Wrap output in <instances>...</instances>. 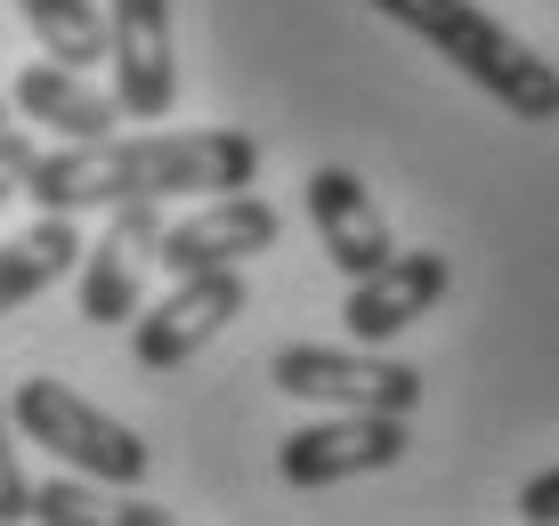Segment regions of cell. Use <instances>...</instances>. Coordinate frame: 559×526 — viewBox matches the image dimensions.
Returning a JSON list of instances; mask_svg holds the SVG:
<instances>
[{
	"label": "cell",
	"mask_w": 559,
	"mask_h": 526,
	"mask_svg": "<svg viewBox=\"0 0 559 526\" xmlns=\"http://www.w3.org/2000/svg\"><path fill=\"white\" fill-rule=\"evenodd\" d=\"M397 454H406V414H333V421H308V430L284 438L276 470H284V486L317 494V486L390 470Z\"/></svg>",
	"instance_id": "8"
},
{
	"label": "cell",
	"mask_w": 559,
	"mask_h": 526,
	"mask_svg": "<svg viewBox=\"0 0 559 526\" xmlns=\"http://www.w3.org/2000/svg\"><path fill=\"white\" fill-rule=\"evenodd\" d=\"M33 518L41 526H170L163 502H122V494H90L82 470L33 486Z\"/></svg>",
	"instance_id": "14"
},
{
	"label": "cell",
	"mask_w": 559,
	"mask_h": 526,
	"mask_svg": "<svg viewBox=\"0 0 559 526\" xmlns=\"http://www.w3.org/2000/svg\"><path fill=\"white\" fill-rule=\"evenodd\" d=\"M146 267H163V203H114L106 236L82 243V316L130 324L146 300Z\"/></svg>",
	"instance_id": "7"
},
{
	"label": "cell",
	"mask_w": 559,
	"mask_h": 526,
	"mask_svg": "<svg viewBox=\"0 0 559 526\" xmlns=\"http://www.w3.org/2000/svg\"><path fill=\"white\" fill-rule=\"evenodd\" d=\"M373 9L397 16L414 41H430L454 73H471L495 106H511V122H559V65L503 33L478 0H373Z\"/></svg>",
	"instance_id": "2"
},
{
	"label": "cell",
	"mask_w": 559,
	"mask_h": 526,
	"mask_svg": "<svg viewBox=\"0 0 559 526\" xmlns=\"http://www.w3.org/2000/svg\"><path fill=\"white\" fill-rule=\"evenodd\" d=\"M276 236H284L276 203H260L252 187L203 194V211L163 219V267H170V276H195V267H243V260H260V251H276Z\"/></svg>",
	"instance_id": "9"
},
{
	"label": "cell",
	"mask_w": 559,
	"mask_h": 526,
	"mask_svg": "<svg viewBox=\"0 0 559 526\" xmlns=\"http://www.w3.org/2000/svg\"><path fill=\"white\" fill-rule=\"evenodd\" d=\"M66 267H82L73 211H41V227H25L16 243H0V316H9V308H25V300H41Z\"/></svg>",
	"instance_id": "13"
},
{
	"label": "cell",
	"mask_w": 559,
	"mask_h": 526,
	"mask_svg": "<svg viewBox=\"0 0 559 526\" xmlns=\"http://www.w3.org/2000/svg\"><path fill=\"white\" fill-rule=\"evenodd\" d=\"M9 414H16V430H25L33 445H49L66 470H82V478H98V486H139L146 478V438L130 430V421L98 414L82 388H66L57 373L16 381Z\"/></svg>",
	"instance_id": "3"
},
{
	"label": "cell",
	"mask_w": 559,
	"mask_h": 526,
	"mask_svg": "<svg viewBox=\"0 0 559 526\" xmlns=\"http://www.w3.org/2000/svg\"><path fill=\"white\" fill-rule=\"evenodd\" d=\"M308 219H317V243H324V260L341 267V276H373L381 260H390V219H381V203L365 194L357 170H341V163H324V170H308Z\"/></svg>",
	"instance_id": "11"
},
{
	"label": "cell",
	"mask_w": 559,
	"mask_h": 526,
	"mask_svg": "<svg viewBox=\"0 0 559 526\" xmlns=\"http://www.w3.org/2000/svg\"><path fill=\"white\" fill-rule=\"evenodd\" d=\"M9 430H16V414L0 405V526H9V518H33V486H25V470H16Z\"/></svg>",
	"instance_id": "16"
},
{
	"label": "cell",
	"mask_w": 559,
	"mask_h": 526,
	"mask_svg": "<svg viewBox=\"0 0 559 526\" xmlns=\"http://www.w3.org/2000/svg\"><path fill=\"white\" fill-rule=\"evenodd\" d=\"M267 381L284 388V397H308V405H333V414H414L421 405V373L397 357H373V348H276V364H267Z\"/></svg>",
	"instance_id": "4"
},
{
	"label": "cell",
	"mask_w": 559,
	"mask_h": 526,
	"mask_svg": "<svg viewBox=\"0 0 559 526\" xmlns=\"http://www.w3.org/2000/svg\"><path fill=\"white\" fill-rule=\"evenodd\" d=\"M260 179L252 130H154V139H66L33 154L25 194L41 211H114V203H170V194H236Z\"/></svg>",
	"instance_id": "1"
},
{
	"label": "cell",
	"mask_w": 559,
	"mask_h": 526,
	"mask_svg": "<svg viewBox=\"0 0 559 526\" xmlns=\"http://www.w3.org/2000/svg\"><path fill=\"white\" fill-rule=\"evenodd\" d=\"M33 154H41V146H33L16 122L0 130V203H9V194H25V170H33Z\"/></svg>",
	"instance_id": "17"
},
{
	"label": "cell",
	"mask_w": 559,
	"mask_h": 526,
	"mask_svg": "<svg viewBox=\"0 0 559 526\" xmlns=\"http://www.w3.org/2000/svg\"><path fill=\"white\" fill-rule=\"evenodd\" d=\"M447 284H454L447 251H390L373 276L349 284V308H341V324H349V340L381 348V340L406 333V324L430 316V308L447 300Z\"/></svg>",
	"instance_id": "10"
},
{
	"label": "cell",
	"mask_w": 559,
	"mask_h": 526,
	"mask_svg": "<svg viewBox=\"0 0 559 526\" xmlns=\"http://www.w3.org/2000/svg\"><path fill=\"white\" fill-rule=\"evenodd\" d=\"M106 73L130 122H163L179 106V49H170V0H106Z\"/></svg>",
	"instance_id": "5"
},
{
	"label": "cell",
	"mask_w": 559,
	"mask_h": 526,
	"mask_svg": "<svg viewBox=\"0 0 559 526\" xmlns=\"http://www.w3.org/2000/svg\"><path fill=\"white\" fill-rule=\"evenodd\" d=\"M519 518H527V526H559V462L519 486Z\"/></svg>",
	"instance_id": "18"
},
{
	"label": "cell",
	"mask_w": 559,
	"mask_h": 526,
	"mask_svg": "<svg viewBox=\"0 0 559 526\" xmlns=\"http://www.w3.org/2000/svg\"><path fill=\"white\" fill-rule=\"evenodd\" d=\"M243 300H252L243 267H195V276H179V291L163 308H139V340L130 348H139L146 373H179L195 348H211L243 316Z\"/></svg>",
	"instance_id": "6"
},
{
	"label": "cell",
	"mask_w": 559,
	"mask_h": 526,
	"mask_svg": "<svg viewBox=\"0 0 559 526\" xmlns=\"http://www.w3.org/2000/svg\"><path fill=\"white\" fill-rule=\"evenodd\" d=\"M16 113L25 122L57 130V139H114V130L130 122L122 97L114 89H90L82 65H66V57H41V65L16 73Z\"/></svg>",
	"instance_id": "12"
},
{
	"label": "cell",
	"mask_w": 559,
	"mask_h": 526,
	"mask_svg": "<svg viewBox=\"0 0 559 526\" xmlns=\"http://www.w3.org/2000/svg\"><path fill=\"white\" fill-rule=\"evenodd\" d=\"M16 16L33 25V41L66 65H106V9L98 0H16Z\"/></svg>",
	"instance_id": "15"
},
{
	"label": "cell",
	"mask_w": 559,
	"mask_h": 526,
	"mask_svg": "<svg viewBox=\"0 0 559 526\" xmlns=\"http://www.w3.org/2000/svg\"><path fill=\"white\" fill-rule=\"evenodd\" d=\"M0 130H9V106H0Z\"/></svg>",
	"instance_id": "19"
}]
</instances>
